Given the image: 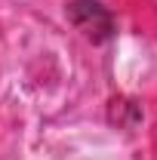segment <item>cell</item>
I'll use <instances>...</instances> for the list:
<instances>
[{"mask_svg":"<svg viewBox=\"0 0 157 160\" xmlns=\"http://www.w3.org/2000/svg\"><path fill=\"white\" fill-rule=\"evenodd\" d=\"M68 19L74 22V28H77L83 37L96 40V43L108 40L111 37V28H114L111 12L102 3H96V0H74L68 6Z\"/></svg>","mask_w":157,"mask_h":160,"instance_id":"obj_1","label":"cell"}]
</instances>
